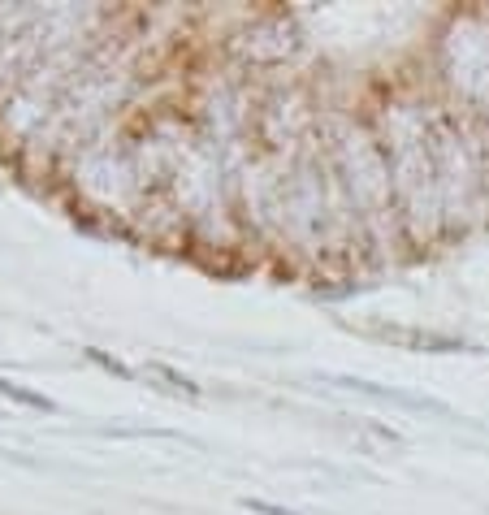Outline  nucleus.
<instances>
[{
    "mask_svg": "<svg viewBox=\"0 0 489 515\" xmlns=\"http://www.w3.org/2000/svg\"><path fill=\"white\" fill-rule=\"evenodd\" d=\"M381 338L390 342H407V347H451L446 338H433V334H412V329H377Z\"/></svg>",
    "mask_w": 489,
    "mask_h": 515,
    "instance_id": "1",
    "label": "nucleus"
}]
</instances>
